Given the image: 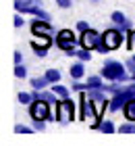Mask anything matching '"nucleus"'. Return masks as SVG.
Listing matches in <instances>:
<instances>
[{
  "label": "nucleus",
  "instance_id": "f257e3e1",
  "mask_svg": "<svg viewBox=\"0 0 135 146\" xmlns=\"http://www.w3.org/2000/svg\"><path fill=\"white\" fill-rule=\"evenodd\" d=\"M100 75H102L106 82H121V84L131 82V75H129V71H127L125 63L114 61V58H106L104 61L102 69H100Z\"/></svg>",
  "mask_w": 135,
  "mask_h": 146
},
{
  "label": "nucleus",
  "instance_id": "f03ea898",
  "mask_svg": "<svg viewBox=\"0 0 135 146\" xmlns=\"http://www.w3.org/2000/svg\"><path fill=\"white\" fill-rule=\"evenodd\" d=\"M54 46H56L58 50L67 52V56H73V52H75L77 46H79V36L73 29H58L56 38H54Z\"/></svg>",
  "mask_w": 135,
  "mask_h": 146
},
{
  "label": "nucleus",
  "instance_id": "7ed1b4c3",
  "mask_svg": "<svg viewBox=\"0 0 135 146\" xmlns=\"http://www.w3.org/2000/svg\"><path fill=\"white\" fill-rule=\"evenodd\" d=\"M75 117H77V107H75V102L71 100V96H69V98H58V102H56V113H54L56 123L69 125L71 121H75Z\"/></svg>",
  "mask_w": 135,
  "mask_h": 146
},
{
  "label": "nucleus",
  "instance_id": "20e7f679",
  "mask_svg": "<svg viewBox=\"0 0 135 146\" xmlns=\"http://www.w3.org/2000/svg\"><path fill=\"white\" fill-rule=\"evenodd\" d=\"M127 34H123L117 25H112V27H108L106 31H102V44L108 48V52L110 50H117V48H121V46L125 44V38Z\"/></svg>",
  "mask_w": 135,
  "mask_h": 146
},
{
  "label": "nucleus",
  "instance_id": "39448f33",
  "mask_svg": "<svg viewBox=\"0 0 135 146\" xmlns=\"http://www.w3.org/2000/svg\"><path fill=\"white\" fill-rule=\"evenodd\" d=\"M29 117L31 119H42V121H48L52 119V104L48 100H42V98H36L29 107Z\"/></svg>",
  "mask_w": 135,
  "mask_h": 146
},
{
  "label": "nucleus",
  "instance_id": "423d86ee",
  "mask_svg": "<svg viewBox=\"0 0 135 146\" xmlns=\"http://www.w3.org/2000/svg\"><path fill=\"white\" fill-rule=\"evenodd\" d=\"M29 44H31V50L36 52L38 56H46V54H48V50H50V46L54 44V38H52V34L31 36Z\"/></svg>",
  "mask_w": 135,
  "mask_h": 146
},
{
  "label": "nucleus",
  "instance_id": "0eeeda50",
  "mask_svg": "<svg viewBox=\"0 0 135 146\" xmlns=\"http://www.w3.org/2000/svg\"><path fill=\"white\" fill-rule=\"evenodd\" d=\"M100 42H102V34L96 31L94 27H90L87 31L83 34H79V46H83V48H90V50H96Z\"/></svg>",
  "mask_w": 135,
  "mask_h": 146
},
{
  "label": "nucleus",
  "instance_id": "6e6552de",
  "mask_svg": "<svg viewBox=\"0 0 135 146\" xmlns=\"http://www.w3.org/2000/svg\"><path fill=\"white\" fill-rule=\"evenodd\" d=\"M29 29H31V36H42V34H52L54 31L52 21H46V19H40V17H33L29 21Z\"/></svg>",
  "mask_w": 135,
  "mask_h": 146
},
{
  "label": "nucleus",
  "instance_id": "1a4fd4ad",
  "mask_svg": "<svg viewBox=\"0 0 135 146\" xmlns=\"http://www.w3.org/2000/svg\"><path fill=\"white\" fill-rule=\"evenodd\" d=\"M127 100H129V98H127L125 88H123V92H119V94H112V96H110V100H108V109H106V111H110V113L123 111V107H125Z\"/></svg>",
  "mask_w": 135,
  "mask_h": 146
},
{
  "label": "nucleus",
  "instance_id": "9d476101",
  "mask_svg": "<svg viewBox=\"0 0 135 146\" xmlns=\"http://www.w3.org/2000/svg\"><path fill=\"white\" fill-rule=\"evenodd\" d=\"M69 73H71V77H73V79H83V77H85V63L77 58V63H73V65H71Z\"/></svg>",
  "mask_w": 135,
  "mask_h": 146
},
{
  "label": "nucleus",
  "instance_id": "9b49d317",
  "mask_svg": "<svg viewBox=\"0 0 135 146\" xmlns=\"http://www.w3.org/2000/svg\"><path fill=\"white\" fill-rule=\"evenodd\" d=\"M33 4H36V0H15V11L23 13V15H29Z\"/></svg>",
  "mask_w": 135,
  "mask_h": 146
},
{
  "label": "nucleus",
  "instance_id": "f8f14e48",
  "mask_svg": "<svg viewBox=\"0 0 135 146\" xmlns=\"http://www.w3.org/2000/svg\"><path fill=\"white\" fill-rule=\"evenodd\" d=\"M29 86H31V90H44V88H48L50 82H48V77L46 75H40V77H31L29 79Z\"/></svg>",
  "mask_w": 135,
  "mask_h": 146
},
{
  "label": "nucleus",
  "instance_id": "ddd939ff",
  "mask_svg": "<svg viewBox=\"0 0 135 146\" xmlns=\"http://www.w3.org/2000/svg\"><path fill=\"white\" fill-rule=\"evenodd\" d=\"M123 115L127 121H135V98H129L123 107Z\"/></svg>",
  "mask_w": 135,
  "mask_h": 146
},
{
  "label": "nucleus",
  "instance_id": "4468645a",
  "mask_svg": "<svg viewBox=\"0 0 135 146\" xmlns=\"http://www.w3.org/2000/svg\"><path fill=\"white\" fill-rule=\"evenodd\" d=\"M50 90L56 92V96H58V98H69V96H71V92H73L71 88H65V86L60 84V82H58V84H50Z\"/></svg>",
  "mask_w": 135,
  "mask_h": 146
},
{
  "label": "nucleus",
  "instance_id": "2eb2a0df",
  "mask_svg": "<svg viewBox=\"0 0 135 146\" xmlns=\"http://www.w3.org/2000/svg\"><path fill=\"white\" fill-rule=\"evenodd\" d=\"M92 52H94V50H90V48H83V46H77V50L73 52V56H77L79 61L87 63V61H92Z\"/></svg>",
  "mask_w": 135,
  "mask_h": 146
},
{
  "label": "nucleus",
  "instance_id": "dca6fc26",
  "mask_svg": "<svg viewBox=\"0 0 135 146\" xmlns=\"http://www.w3.org/2000/svg\"><path fill=\"white\" fill-rule=\"evenodd\" d=\"M85 82H87L90 88H100V90H104V77H102V75H90Z\"/></svg>",
  "mask_w": 135,
  "mask_h": 146
},
{
  "label": "nucleus",
  "instance_id": "f3484780",
  "mask_svg": "<svg viewBox=\"0 0 135 146\" xmlns=\"http://www.w3.org/2000/svg\"><path fill=\"white\" fill-rule=\"evenodd\" d=\"M44 75L48 77V82H50V84H58V82H63V73H60L58 69H48V71H44Z\"/></svg>",
  "mask_w": 135,
  "mask_h": 146
},
{
  "label": "nucleus",
  "instance_id": "a211bd4d",
  "mask_svg": "<svg viewBox=\"0 0 135 146\" xmlns=\"http://www.w3.org/2000/svg\"><path fill=\"white\" fill-rule=\"evenodd\" d=\"M104 92L106 94H119V92H123V86H121V82H108L104 84Z\"/></svg>",
  "mask_w": 135,
  "mask_h": 146
},
{
  "label": "nucleus",
  "instance_id": "6ab92c4d",
  "mask_svg": "<svg viewBox=\"0 0 135 146\" xmlns=\"http://www.w3.org/2000/svg\"><path fill=\"white\" fill-rule=\"evenodd\" d=\"M17 100H19V104H27V107H29L33 102V92H19Z\"/></svg>",
  "mask_w": 135,
  "mask_h": 146
},
{
  "label": "nucleus",
  "instance_id": "aec40b11",
  "mask_svg": "<svg viewBox=\"0 0 135 146\" xmlns=\"http://www.w3.org/2000/svg\"><path fill=\"white\" fill-rule=\"evenodd\" d=\"M100 131H104V134H114V131H117V125H114V121H108V119H102Z\"/></svg>",
  "mask_w": 135,
  "mask_h": 146
},
{
  "label": "nucleus",
  "instance_id": "412c9836",
  "mask_svg": "<svg viewBox=\"0 0 135 146\" xmlns=\"http://www.w3.org/2000/svg\"><path fill=\"white\" fill-rule=\"evenodd\" d=\"M13 73H15V77H17V79H27V67H25L23 63L15 65V69H13Z\"/></svg>",
  "mask_w": 135,
  "mask_h": 146
},
{
  "label": "nucleus",
  "instance_id": "4be33fe9",
  "mask_svg": "<svg viewBox=\"0 0 135 146\" xmlns=\"http://www.w3.org/2000/svg\"><path fill=\"white\" fill-rule=\"evenodd\" d=\"M110 21L112 25H123L127 21V17H125V13H121V11H114L112 15H110Z\"/></svg>",
  "mask_w": 135,
  "mask_h": 146
},
{
  "label": "nucleus",
  "instance_id": "5701e85b",
  "mask_svg": "<svg viewBox=\"0 0 135 146\" xmlns=\"http://www.w3.org/2000/svg\"><path fill=\"white\" fill-rule=\"evenodd\" d=\"M71 90L79 94V92H85V90H90V86H87V82L83 84L81 79H73V84H71Z\"/></svg>",
  "mask_w": 135,
  "mask_h": 146
},
{
  "label": "nucleus",
  "instance_id": "b1692460",
  "mask_svg": "<svg viewBox=\"0 0 135 146\" xmlns=\"http://www.w3.org/2000/svg\"><path fill=\"white\" fill-rule=\"evenodd\" d=\"M125 44H127V50H129V52H135V27L129 31V34H127Z\"/></svg>",
  "mask_w": 135,
  "mask_h": 146
},
{
  "label": "nucleus",
  "instance_id": "393cba45",
  "mask_svg": "<svg viewBox=\"0 0 135 146\" xmlns=\"http://www.w3.org/2000/svg\"><path fill=\"white\" fill-rule=\"evenodd\" d=\"M13 129H15V134H31V131H36V127H33V125L29 127V125H23V123H17Z\"/></svg>",
  "mask_w": 135,
  "mask_h": 146
},
{
  "label": "nucleus",
  "instance_id": "a878e982",
  "mask_svg": "<svg viewBox=\"0 0 135 146\" xmlns=\"http://www.w3.org/2000/svg\"><path fill=\"white\" fill-rule=\"evenodd\" d=\"M125 67H127V71H129V75H131V82H135V61H133V56H129L125 61Z\"/></svg>",
  "mask_w": 135,
  "mask_h": 146
},
{
  "label": "nucleus",
  "instance_id": "bb28decb",
  "mask_svg": "<svg viewBox=\"0 0 135 146\" xmlns=\"http://www.w3.org/2000/svg\"><path fill=\"white\" fill-rule=\"evenodd\" d=\"M13 25H15L17 29H21L23 25H25V17H23V13H17L15 19H13Z\"/></svg>",
  "mask_w": 135,
  "mask_h": 146
},
{
  "label": "nucleus",
  "instance_id": "cd10ccee",
  "mask_svg": "<svg viewBox=\"0 0 135 146\" xmlns=\"http://www.w3.org/2000/svg\"><path fill=\"white\" fill-rule=\"evenodd\" d=\"M87 29H90V23L87 21H77L75 23V31L77 34H83V31H87Z\"/></svg>",
  "mask_w": 135,
  "mask_h": 146
},
{
  "label": "nucleus",
  "instance_id": "c85d7f7f",
  "mask_svg": "<svg viewBox=\"0 0 135 146\" xmlns=\"http://www.w3.org/2000/svg\"><path fill=\"white\" fill-rule=\"evenodd\" d=\"M117 27H119V29H121V31H123V34H129V31H131V29H133V23H131V21H129V19H127V21H125V23H123V25H117Z\"/></svg>",
  "mask_w": 135,
  "mask_h": 146
},
{
  "label": "nucleus",
  "instance_id": "c756f323",
  "mask_svg": "<svg viewBox=\"0 0 135 146\" xmlns=\"http://www.w3.org/2000/svg\"><path fill=\"white\" fill-rule=\"evenodd\" d=\"M58 9H71L73 6V0H54Z\"/></svg>",
  "mask_w": 135,
  "mask_h": 146
},
{
  "label": "nucleus",
  "instance_id": "7c9ffc66",
  "mask_svg": "<svg viewBox=\"0 0 135 146\" xmlns=\"http://www.w3.org/2000/svg\"><path fill=\"white\" fill-rule=\"evenodd\" d=\"M33 127H36V131H44L46 129V121H42V119H33Z\"/></svg>",
  "mask_w": 135,
  "mask_h": 146
},
{
  "label": "nucleus",
  "instance_id": "2f4dec72",
  "mask_svg": "<svg viewBox=\"0 0 135 146\" xmlns=\"http://www.w3.org/2000/svg\"><path fill=\"white\" fill-rule=\"evenodd\" d=\"M13 61H15V65H19V63H23V54H21V52H15V54H13Z\"/></svg>",
  "mask_w": 135,
  "mask_h": 146
},
{
  "label": "nucleus",
  "instance_id": "473e14b6",
  "mask_svg": "<svg viewBox=\"0 0 135 146\" xmlns=\"http://www.w3.org/2000/svg\"><path fill=\"white\" fill-rule=\"evenodd\" d=\"M131 56H133V61H135V52H131Z\"/></svg>",
  "mask_w": 135,
  "mask_h": 146
},
{
  "label": "nucleus",
  "instance_id": "72a5a7b5",
  "mask_svg": "<svg viewBox=\"0 0 135 146\" xmlns=\"http://www.w3.org/2000/svg\"><path fill=\"white\" fill-rule=\"evenodd\" d=\"M92 2H98V0H92Z\"/></svg>",
  "mask_w": 135,
  "mask_h": 146
}]
</instances>
